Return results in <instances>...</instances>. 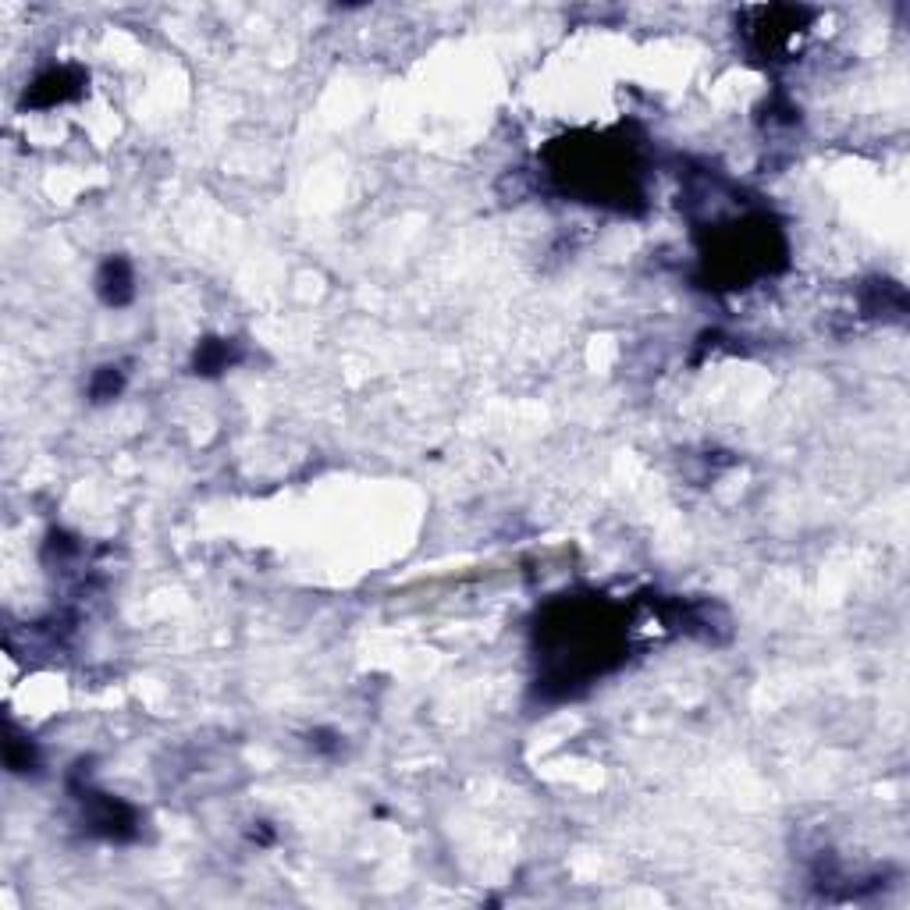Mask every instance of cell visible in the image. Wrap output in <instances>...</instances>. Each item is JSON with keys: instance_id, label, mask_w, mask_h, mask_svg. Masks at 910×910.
Returning <instances> with one entry per match:
<instances>
[{"instance_id": "obj_1", "label": "cell", "mask_w": 910, "mask_h": 910, "mask_svg": "<svg viewBox=\"0 0 910 910\" xmlns=\"http://www.w3.org/2000/svg\"><path fill=\"white\" fill-rule=\"evenodd\" d=\"M75 93H79V75L72 68H50V72H43L40 79L32 82L25 100L32 107H57L64 100H72Z\"/></svg>"}, {"instance_id": "obj_2", "label": "cell", "mask_w": 910, "mask_h": 910, "mask_svg": "<svg viewBox=\"0 0 910 910\" xmlns=\"http://www.w3.org/2000/svg\"><path fill=\"white\" fill-rule=\"evenodd\" d=\"M100 296L111 306H121L132 299V267L125 260H107L104 264V271H100Z\"/></svg>"}, {"instance_id": "obj_3", "label": "cell", "mask_w": 910, "mask_h": 910, "mask_svg": "<svg viewBox=\"0 0 910 910\" xmlns=\"http://www.w3.org/2000/svg\"><path fill=\"white\" fill-rule=\"evenodd\" d=\"M239 360V352H235L232 342H224V338H207V342H200V349H196V374H221V370H228L232 363Z\"/></svg>"}, {"instance_id": "obj_4", "label": "cell", "mask_w": 910, "mask_h": 910, "mask_svg": "<svg viewBox=\"0 0 910 910\" xmlns=\"http://www.w3.org/2000/svg\"><path fill=\"white\" fill-rule=\"evenodd\" d=\"M121 370L118 367H104L100 374L93 377V384H89V395H93V402H107V399H114V395L121 392Z\"/></svg>"}]
</instances>
